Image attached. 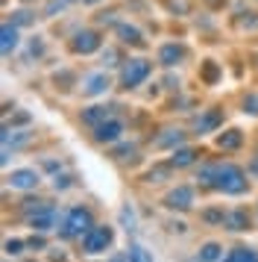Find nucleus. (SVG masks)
Segmentation results:
<instances>
[{"label": "nucleus", "mask_w": 258, "mask_h": 262, "mask_svg": "<svg viewBox=\"0 0 258 262\" xmlns=\"http://www.w3.org/2000/svg\"><path fill=\"white\" fill-rule=\"evenodd\" d=\"M199 180L211 186V189H220L226 194H241L246 189V177L244 171L232 162H214V165H205L199 171Z\"/></svg>", "instance_id": "nucleus-1"}, {"label": "nucleus", "mask_w": 258, "mask_h": 262, "mask_svg": "<svg viewBox=\"0 0 258 262\" xmlns=\"http://www.w3.org/2000/svg\"><path fill=\"white\" fill-rule=\"evenodd\" d=\"M88 230H91V212L82 209V206H76V209H70L68 218H65V224H62V236L65 238L85 236Z\"/></svg>", "instance_id": "nucleus-2"}, {"label": "nucleus", "mask_w": 258, "mask_h": 262, "mask_svg": "<svg viewBox=\"0 0 258 262\" xmlns=\"http://www.w3.org/2000/svg\"><path fill=\"white\" fill-rule=\"evenodd\" d=\"M150 71L152 68L147 59H129L123 65V71H120V83H123V89H135V85H141L150 77Z\"/></svg>", "instance_id": "nucleus-3"}, {"label": "nucleus", "mask_w": 258, "mask_h": 262, "mask_svg": "<svg viewBox=\"0 0 258 262\" xmlns=\"http://www.w3.org/2000/svg\"><path fill=\"white\" fill-rule=\"evenodd\" d=\"M112 227H91L85 236H82V248L85 253H103L109 245H112Z\"/></svg>", "instance_id": "nucleus-4"}, {"label": "nucleus", "mask_w": 258, "mask_h": 262, "mask_svg": "<svg viewBox=\"0 0 258 262\" xmlns=\"http://www.w3.org/2000/svg\"><path fill=\"white\" fill-rule=\"evenodd\" d=\"M70 48H73V53H94V50H100V36L94 30H82L73 36Z\"/></svg>", "instance_id": "nucleus-5"}, {"label": "nucleus", "mask_w": 258, "mask_h": 262, "mask_svg": "<svg viewBox=\"0 0 258 262\" xmlns=\"http://www.w3.org/2000/svg\"><path fill=\"white\" fill-rule=\"evenodd\" d=\"M120 133H123V124L117 118H112V121H106V124H100V127H94V139L97 142H117L120 139Z\"/></svg>", "instance_id": "nucleus-6"}, {"label": "nucleus", "mask_w": 258, "mask_h": 262, "mask_svg": "<svg viewBox=\"0 0 258 262\" xmlns=\"http://www.w3.org/2000/svg\"><path fill=\"white\" fill-rule=\"evenodd\" d=\"M164 203H167L170 209H191V203H194V191L188 189V186H179V189H173L167 198H164Z\"/></svg>", "instance_id": "nucleus-7"}, {"label": "nucleus", "mask_w": 258, "mask_h": 262, "mask_svg": "<svg viewBox=\"0 0 258 262\" xmlns=\"http://www.w3.org/2000/svg\"><path fill=\"white\" fill-rule=\"evenodd\" d=\"M112 118H115V106H91L82 112V121L91 124V127H100V124H106Z\"/></svg>", "instance_id": "nucleus-8"}, {"label": "nucleus", "mask_w": 258, "mask_h": 262, "mask_svg": "<svg viewBox=\"0 0 258 262\" xmlns=\"http://www.w3.org/2000/svg\"><path fill=\"white\" fill-rule=\"evenodd\" d=\"M9 186H12V189H35V186H38V174H35V171H30V168L12 171Z\"/></svg>", "instance_id": "nucleus-9"}, {"label": "nucleus", "mask_w": 258, "mask_h": 262, "mask_svg": "<svg viewBox=\"0 0 258 262\" xmlns=\"http://www.w3.org/2000/svg\"><path fill=\"white\" fill-rule=\"evenodd\" d=\"M15 48H18V27L12 24V21H6V24H3V30H0V50L9 56Z\"/></svg>", "instance_id": "nucleus-10"}, {"label": "nucleus", "mask_w": 258, "mask_h": 262, "mask_svg": "<svg viewBox=\"0 0 258 262\" xmlns=\"http://www.w3.org/2000/svg\"><path fill=\"white\" fill-rule=\"evenodd\" d=\"M53 221H56V209H53V206H44V209H38V212L30 215V224H33V230H50V227H53Z\"/></svg>", "instance_id": "nucleus-11"}, {"label": "nucleus", "mask_w": 258, "mask_h": 262, "mask_svg": "<svg viewBox=\"0 0 258 262\" xmlns=\"http://www.w3.org/2000/svg\"><path fill=\"white\" fill-rule=\"evenodd\" d=\"M220 121H223L220 109H209L205 115H199V118H197V124H194V127H197V133L202 136V133H211L217 124H220Z\"/></svg>", "instance_id": "nucleus-12"}, {"label": "nucleus", "mask_w": 258, "mask_h": 262, "mask_svg": "<svg viewBox=\"0 0 258 262\" xmlns=\"http://www.w3.org/2000/svg\"><path fill=\"white\" fill-rule=\"evenodd\" d=\"M109 77H106V74H91V77H88V80H85V85H82V92H85V95H103L106 89H109Z\"/></svg>", "instance_id": "nucleus-13"}, {"label": "nucleus", "mask_w": 258, "mask_h": 262, "mask_svg": "<svg viewBox=\"0 0 258 262\" xmlns=\"http://www.w3.org/2000/svg\"><path fill=\"white\" fill-rule=\"evenodd\" d=\"M182 56H185V48L182 45H164L162 50H159V59H162V65H176V62H182Z\"/></svg>", "instance_id": "nucleus-14"}, {"label": "nucleus", "mask_w": 258, "mask_h": 262, "mask_svg": "<svg viewBox=\"0 0 258 262\" xmlns=\"http://www.w3.org/2000/svg\"><path fill=\"white\" fill-rule=\"evenodd\" d=\"M241 142H244V136H241V130H226L217 136V147H223V150H238L241 147Z\"/></svg>", "instance_id": "nucleus-15"}, {"label": "nucleus", "mask_w": 258, "mask_h": 262, "mask_svg": "<svg viewBox=\"0 0 258 262\" xmlns=\"http://www.w3.org/2000/svg\"><path fill=\"white\" fill-rule=\"evenodd\" d=\"M117 36L123 38L126 45H135V48H144V38H141L138 27H132V24H117Z\"/></svg>", "instance_id": "nucleus-16"}, {"label": "nucleus", "mask_w": 258, "mask_h": 262, "mask_svg": "<svg viewBox=\"0 0 258 262\" xmlns=\"http://www.w3.org/2000/svg\"><path fill=\"white\" fill-rule=\"evenodd\" d=\"M226 227H229V230H235V233L246 230V227H249V215H246V209H235V212L226 215Z\"/></svg>", "instance_id": "nucleus-17"}, {"label": "nucleus", "mask_w": 258, "mask_h": 262, "mask_svg": "<svg viewBox=\"0 0 258 262\" xmlns=\"http://www.w3.org/2000/svg\"><path fill=\"white\" fill-rule=\"evenodd\" d=\"M220 256H223L220 245H217V242H209V245H202V250H199L197 262H217Z\"/></svg>", "instance_id": "nucleus-18"}, {"label": "nucleus", "mask_w": 258, "mask_h": 262, "mask_svg": "<svg viewBox=\"0 0 258 262\" xmlns=\"http://www.w3.org/2000/svg\"><path fill=\"white\" fill-rule=\"evenodd\" d=\"M226 262H258V253L252 248H235L226 256Z\"/></svg>", "instance_id": "nucleus-19"}, {"label": "nucleus", "mask_w": 258, "mask_h": 262, "mask_svg": "<svg viewBox=\"0 0 258 262\" xmlns=\"http://www.w3.org/2000/svg\"><path fill=\"white\" fill-rule=\"evenodd\" d=\"M194 159H197V150H191V147H182V150H176V154H173L170 165H173V168H185V165H191Z\"/></svg>", "instance_id": "nucleus-20"}, {"label": "nucleus", "mask_w": 258, "mask_h": 262, "mask_svg": "<svg viewBox=\"0 0 258 262\" xmlns=\"http://www.w3.org/2000/svg\"><path fill=\"white\" fill-rule=\"evenodd\" d=\"M182 139H185V136L179 130H164V136L156 144H159V147H173V144H182Z\"/></svg>", "instance_id": "nucleus-21"}, {"label": "nucleus", "mask_w": 258, "mask_h": 262, "mask_svg": "<svg viewBox=\"0 0 258 262\" xmlns=\"http://www.w3.org/2000/svg\"><path fill=\"white\" fill-rule=\"evenodd\" d=\"M217 77H220V68H217V62H214V59H205V62H202V80L211 85L214 80H217Z\"/></svg>", "instance_id": "nucleus-22"}, {"label": "nucleus", "mask_w": 258, "mask_h": 262, "mask_svg": "<svg viewBox=\"0 0 258 262\" xmlns=\"http://www.w3.org/2000/svg\"><path fill=\"white\" fill-rule=\"evenodd\" d=\"M126 256H129V262H152V256H150L144 248H141V245H132Z\"/></svg>", "instance_id": "nucleus-23"}, {"label": "nucleus", "mask_w": 258, "mask_h": 262, "mask_svg": "<svg viewBox=\"0 0 258 262\" xmlns=\"http://www.w3.org/2000/svg\"><path fill=\"white\" fill-rule=\"evenodd\" d=\"M244 112H249V115H258V95H246Z\"/></svg>", "instance_id": "nucleus-24"}, {"label": "nucleus", "mask_w": 258, "mask_h": 262, "mask_svg": "<svg viewBox=\"0 0 258 262\" xmlns=\"http://www.w3.org/2000/svg\"><path fill=\"white\" fill-rule=\"evenodd\" d=\"M21 248H23L21 238H9V242H6V253H21Z\"/></svg>", "instance_id": "nucleus-25"}, {"label": "nucleus", "mask_w": 258, "mask_h": 262, "mask_svg": "<svg viewBox=\"0 0 258 262\" xmlns=\"http://www.w3.org/2000/svg\"><path fill=\"white\" fill-rule=\"evenodd\" d=\"M30 21H33V15L23 12V9L21 12H15V18H12V24H30Z\"/></svg>", "instance_id": "nucleus-26"}, {"label": "nucleus", "mask_w": 258, "mask_h": 262, "mask_svg": "<svg viewBox=\"0 0 258 262\" xmlns=\"http://www.w3.org/2000/svg\"><path fill=\"white\" fill-rule=\"evenodd\" d=\"M30 248H38V250H41V248H44V238H30Z\"/></svg>", "instance_id": "nucleus-27"}, {"label": "nucleus", "mask_w": 258, "mask_h": 262, "mask_svg": "<svg viewBox=\"0 0 258 262\" xmlns=\"http://www.w3.org/2000/svg\"><path fill=\"white\" fill-rule=\"evenodd\" d=\"M112 262H129V256H115Z\"/></svg>", "instance_id": "nucleus-28"}, {"label": "nucleus", "mask_w": 258, "mask_h": 262, "mask_svg": "<svg viewBox=\"0 0 258 262\" xmlns=\"http://www.w3.org/2000/svg\"><path fill=\"white\" fill-rule=\"evenodd\" d=\"M88 3H97V0H88Z\"/></svg>", "instance_id": "nucleus-29"}, {"label": "nucleus", "mask_w": 258, "mask_h": 262, "mask_svg": "<svg viewBox=\"0 0 258 262\" xmlns=\"http://www.w3.org/2000/svg\"><path fill=\"white\" fill-rule=\"evenodd\" d=\"M65 3H70V0H65Z\"/></svg>", "instance_id": "nucleus-30"}]
</instances>
